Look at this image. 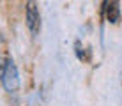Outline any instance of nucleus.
Segmentation results:
<instances>
[{
    "label": "nucleus",
    "mask_w": 122,
    "mask_h": 106,
    "mask_svg": "<svg viewBox=\"0 0 122 106\" xmlns=\"http://www.w3.org/2000/svg\"><path fill=\"white\" fill-rule=\"evenodd\" d=\"M27 27L32 35H37L41 30V14H39L36 0H28L27 2Z\"/></svg>",
    "instance_id": "2"
},
{
    "label": "nucleus",
    "mask_w": 122,
    "mask_h": 106,
    "mask_svg": "<svg viewBox=\"0 0 122 106\" xmlns=\"http://www.w3.org/2000/svg\"><path fill=\"white\" fill-rule=\"evenodd\" d=\"M74 51H76L78 60H89V55H85V48H83V44L80 41L74 42Z\"/></svg>",
    "instance_id": "4"
},
{
    "label": "nucleus",
    "mask_w": 122,
    "mask_h": 106,
    "mask_svg": "<svg viewBox=\"0 0 122 106\" xmlns=\"http://www.w3.org/2000/svg\"><path fill=\"white\" fill-rule=\"evenodd\" d=\"M103 14L110 23H119L120 21V4L119 0H103Z\"/></svg>",
    "instance_id": "3"
},
{
    "label": "nucleus",
    "mask_w": 122,
    "mask_h": 106,
    "mask_svg": "<svg viewBox=\"0 0 122 106\" xmlns=\"http://www.w3.org/2000/svg\"><path fill=\"white\" fill-rule=\"evenodd\" d=\"M0 80H2L4 88H5L7 92H11V94H14L20 88V73H18V67L14 66L12 60L5 62V67H4V71H2Z\"/></svg>",
    "instance_id": "1"
}]
</instances>
